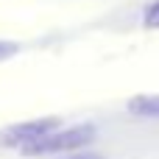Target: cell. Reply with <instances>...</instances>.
<instances>
[{
    "label": "cell",
    "mask_w": 159,
    "mask_h": 159,
    "mask_svg": "<svg viewBox=\"0 0 159 159\" xmlns=\"http://www.w3.org/2000/svg\"><path fill=\"white\" fill-rule=\"evenodd\" d=\"M143 22H145V28H159V0H157V3H151V6L145 8Z\"/></svg>",
    "instance_id": "277c9868"
},
{
    "label": "cell",
    "mask_w": 159,
    "mask_h": 159,
    "mask_svg": "<svg viewBox=\"0 0 159 159\" xmlns=\"http://www.w3.org/2000/svg\"><path fill=\"white\" fill-rule=\"evenodd\" d=\"M53 129H59V117H36V120L11 123L0 129V148H25Z\"/></svg>",
    "instance_id": "7a4b0ae2"
},
{
    "label": "cell",
    "mask_w": 159,
    "mask_h": 159,
    "mask_svg": "<svg viewBox=\"0 0 159 159\" xmlns=\"http://www.w3.org/2000/svg\"><path fill=\"white\" fill-rule=\"evenodd\" d=\"M17 53H20V45H17V42H11V39H0V61L11 59V56H17Z\"/></svg>",
    "instance_id": "5b68a950"
},
{
    "label": "cell",
    "mask_w": 159,
    "mask_h": 159,
    "mask_svg": "<svg viewBox=\"0 0 159 159\" xmlns=\"http://www.w3.org/2000/svg\"><path fill=\"white\" fill-rule=\"evenodd\" d=\"M129 112L137 117H159V95H137L129 101Z\"/></svg>",
    "instance_id": "3957f363"
},
{
    "label": "cell",
    "mask_w": 159,
    "mask_h": 159,
    "mask_svg": "<svg viewBox=\"0 0 159 159\" xmlns=\"http://www.w3.org/2000/svg\"><path fill=\"white\" fill-rule=\"evenodd\" d=\"M70 159H98V157H89V154H75V157H70Z\"/></svg>",
    "instance_id": "8992f818"
},
{
    "label": "cell",
    "mask_w": 159,
    "mask_h": 159,
    "mask_svg": "<svg viewBox=\"0 0 159 159\" xmlns=\"http://www.w3.org/2000/svg\"><path fill=\"white\" fill-rule=\"evenodd\" d=\"M95 126H89V123H84V126H73V129H53V131H48L45 137H39L36 143H31V145H25L22 151L25 154H31V157H42V154H61V151H75V148H81V145H87V143H92L95 140Z\"/></svg>",
    "instance_id": "6da1fadb"
}]
</instances>
